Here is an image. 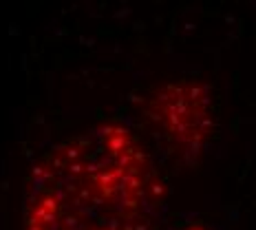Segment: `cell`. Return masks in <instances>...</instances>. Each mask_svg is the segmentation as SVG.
<instances>
[{
	"label": "cell",
	"mask_w": 256,
	"mask_h": 230,
	"mask_svg": "<svg viewBox=\"0 0 256 230\" xmlns=\"http://www.w3.org/2000/svg\"><path fill=\"white\" fill-rule=\"evenodd\" d=\"M122 173L124 170L110 166V168H104L100 170L98 175L93 177V195L98 197L100 201H106L120 190V179H122Z\"/></svg>",
	"instance_id": "cell-1"
},
{
	"label": "cell",
	"mask_w": 256,
	"mask_h": 230,
	"mask_svg": "<svg viewBox=\"0 0 256 230\" xmlns=\"http://www.w3.org/2000/svg\"><path fill=\"white\" fill-rule=\"evenodd\" d=\"M104 146H106V153L115 159L117 155L126 153L128 148H132V135L126 131V128H122V126L115 124L113 133H110L108 137H104Z\"/></svg>",
	"instance_id": "cell-2"
},
{
	"label": "cell",
	"mask_w": 256,
	"mask_h": 230,
	"mask_svg": "<svg viewBox=\"0 0 256 230\" xmlns=\"http://www.w3.org/2000/svg\"><path fill=\"white\" fill-rule=\"evenodd\" d=\"M58 217H60V215L46 212L42 206H34V208L29 210V226L46 228V226H51V223H58Z\"/></svg>",
	"instance_id": "cell-3"
},
{
	"label": "cell",
	"mask_w": 256,
	"mask_h": 230,
	"mask_svg": "<svg viewBox=\"0 0 256 230\" xmlns=\"http://www.w3.org/2000/svg\"><path fill=\"white\" fill-rule=\"evenodd\" d=\"M60 157L64 164H73V162H80L82 159V148L78 144H66V146L60 151Z\"/></svg>",
	"instance_id": "cell-4"
},
{
	"label": "cell",
	"mask_w": 256,
	"mask_h": 230,
	"mask_svg": "<svg viewBox=\"0 0 256 230\" xmlns=\"http://www.w3.org/2000/svg\"><path fill=\"white\" fill-rule=\"evenodd\" d=\"M38 206H42L46 212H53V215H60V208H62V204L58 201V197L53 195V192H46V195L40 199Z\"/></svg>",
	"instance_id": "cell-5"
},
{
	"label": "cell",
	"mask_w": 256,
	"mask_h": 230,
	"mask_svg": "<svg viewBox=\"0 0 256 230\" xmlns=\"http://www.w3.org/2000/svg\"><path fill=\"white\" fill-rule=\"evenodd\" d=\"M150 192H152V197H164L166 195V186H164V181L154 179L150 184Z\"/></svg>",
	"instance_id": "cell-6"
},
{
	"label": "cell",
	"mask_w": 256,
	"mask_h": 230,
	"mask_svg": "<svg viewBox=\"0 0 256 230\" xmlns=\"http://www.w3.org/2000/svg\"><path fill=\"white\" fill-rule=\"evenodd\" d=\"M84 168H86V166H84L82 159H80V162H73V164H66V170H68L71 175H80Z\"/></svg>",
	"instance_id": "cell-7"
},
{
	"label": "cell",
	"mask_w": 256,
	"mask_h": 230,
	"mask_svg": "<svg viewBox=\"0 0 256 230\" xmlns=\"http://www.w3.org/2000/svg\"><path fill=\"white\" fill-rule=\"evenodd\" d=\"M64 228H66V230L80 228V219L78 217H66V219H64Z\"/></svg>",
	"instance_id": "cell-8"
},
{
	"label": "cell",
	"mask_w": 256,
	"mask_h": 230,
	"mask_svg": "<svg viewBox=\"0 0 256 230\" xmlns=\"http://www.w3.org/2000/svg\"><path fill=\"white\" fill-rule=\"evenodd\" d=\"M26 230H46V228H40V226H26Z\"/></svg>",
	"instance_id": "cell-9"
},
{
	"label": "cell",
	"mask_w": 256,
	"mask_h": 230,
	"mask_svg": "<svg viewBox=\"0 0 256 230\" xmlns=\"http://www.w3.org/2000/svg\"><path fill=\"white\" fill-rule=\"evenodd\" d=\"M190 230H206V228H201V226H194V228H190Z\"/></svg>",
	"instance_id": "cell-10"
},
{
	"label": "cell",
	"mask_w": 256,
	"mask_h": 230,
	"mask_svg": "<svg viewBox=\"0 0 256 230\" xmlns=\"http://www.w3.org/2000/svg\"><path fill=\"white\" fill-rule=\"evenodd\" d=\"M93 230H106V228H102V226H98V228H93Z\"/></svg>",
	"instance_id": "cell-11"
}]
</instances>
